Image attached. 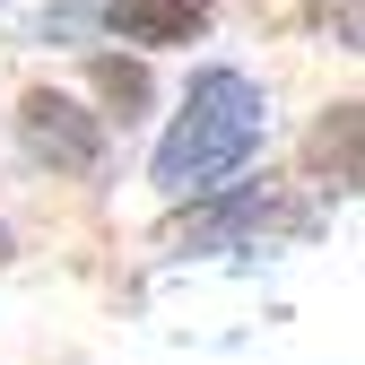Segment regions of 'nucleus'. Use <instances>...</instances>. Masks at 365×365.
Returning <instances> with one entry per match:
<instances>
[{"label":"nucleus","mask_w":365,"mask_h":365,"mask_svg":"<svg viewBox=\"0 0 365 365\" xmlns=\"http://www.w3.org/2000/svg\"><path fill=\"white\" fill-rule=\"evenodd\" d=\"M269 140V87L235 61H200L182 105L165 122V140L148 157V182L165 200H200V192H226Z\"/></svg>","instance_id":"obj_1"},{"label":"nucleus","mask_w":365,"mask_h":365,"mask_svg":"<svg viewBox=\"0 0 365 365\" xmlns=\"http://www.w3.org/2000/svg\"><path fill=\"white\" fill-rule=\"evenodd\" d=\"M105 113H87L78 96H61V87H26L18 96V148L35 165L53 174H105Z\"/></svg>","instance_id":"obj_2"},{"label":"nucleus","mask_w":365,"mask_h":365,"mask_svg":"<svg viewBox=\"0 0 365 365\" xmlns=\"http://www.w3.org/2000/svg\"><path fill=\"white\" fill-rule=\"evenodd\" d=\"M78 18H96L105 35L140 43V53H182V43H200L217 0H78Z\"/></svg>","instance_id":"obj_3"},{"label":"nucleus","mask_w":365,"mask_h":365,"mask_svg":"<svg viewBox=\"0 0 365 365\" xmlns=\"http://www.w3.org/2000/svg\"><path fill=\"white\" fill-rule=\"evenodd\" d=\"M209 209L182 226V244H200V252H217V244H235V235H261L269 217H279V200L269 192H200Z\"/></svg>","instance_id":"obj_4"},{"label":"nucleus","mask_w":365,"mask_h":365,"mask_svg":"<svg viewBox=\"0 0 365 365\" xmlns=\"http://www.w3.org/2000/svg\"><path fill=\"white\" fill-rule=\"evenodd\" d=\"M87 78H96V96L113 105L105 122H140V113H148V70H140V61H122V53H96V61H87Z\"/></svg>","instance_id":"obj_5"},{"label":"nucleus","mask_w":365,"mask_h":365,"mask_svg":"<svg viewBox=\"0 0 365 365\" xmlns=\"http://www.w3.org/2000/svg\"><path fill=\"white\" fill-rule=\"evenodd\" d=\"M9 252H18V244H9V226H0V269H9Z\"/></svg>","instance_id":"obj_6"}]
</instances>
